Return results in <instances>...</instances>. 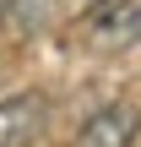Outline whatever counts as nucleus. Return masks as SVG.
Masks as SVG:
<instances>
[{
    "instance_id": "obj_3",
    "label": "nucleus",
    "mask_w": 141,
    "mask_h": 147,
    "mask_svg": "<svg viewBox=\"0 0 141 147\" xmlns=\"http://www.w3.org/2000/svg\"><path fill=\"white\" fill-rule=\"evenodd\" d=\"M136 136H141V109L120 98V104L98 109V115L82 125L76 147H136Z\"/></svg>"
},
{
    "instance_id": "obj_5",
    "label": "nucleus",
    "mask_w": 141,
    "mask_h": 147,
    "mask_svg": "<svg viewBox=\"0 0 141 147\" xmlns=\"http://www.w3.org/2000/svg\"><path fill=\"white\" fill-rule=\"evenodd\" d=\"M76 5H82V11H92V5H98V0H76Z\"/></svg>"
},
{
    "instance_id": "obj_2",
    "label": "nucleus",
    "mask_w": 141,
    "mask_h": 147,
    "mask_svg": "<svg viewBox=\"0 0 141 147\" xmlns=\"http://www.w3.org/2000/svg\"><path fill=\"white\" fill-rule=\"evenodd\" d=\"M43 120H49L43 93H11V98H0V147H33L43 136Z\"/></svg>"
},
{
    "instance_id": "obj_1",
    "label": "nucleus",
    "mask_w": 141,
    "mask_h": 147,
    "mask_svg": "<svg viewBox=\"0 0 141 147\" xmlns=\"http://www.w3.org/2000/svg\"><path fill=\"white\" fill-rule=\"evenodd\" d=\"M82 33L98 55H120L141 44V0H98L92 11H82Z\"/></svg>"
},
{
    "instance_id": "obj_4",
    "label": "nucleus",
    "mask_w": 141,
    "mask_h": 147,
    "mask_svg": "<svg viewBox=\"0 0 141 147\" xmlns=\"http://www.w3.org/2000/svg\"><path fill=\"white\" fill-rule=\"evenodd\" d=\"M11 11H16V0H0V33H5V22H11Z\"/></svg>"
}]
</instances>
